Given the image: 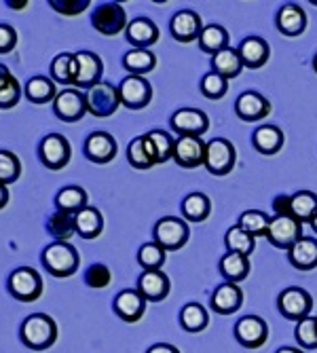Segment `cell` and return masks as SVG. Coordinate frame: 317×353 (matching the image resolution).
I'll use <instances>...</instances> for the list:
<instances>
[{
    "instance_id": "obj_15",
    "label": "cell",
    "mask_w": 317,
    "mask_h": 353,
    "mask_svg": "<svg viewBox=\"0 0 317 353\" xmlns=\"http://www.w3.org/2000/svg\"><path fill=\"white\" fill-rule=\"evenodd\" d=\"M170 125H172V130L180 136H201L207 132L209 119L205 112H201L197 108H182V110L172 114Z\"/></svg>"
},
{
    "instance_id": "obj_5",
    "label": "cell",
    "mask_w": 317,
    "mask_h": 353,
    "mask_svg": "<svg viewBox=\"0 0 317 353\" xmlns=\"http://www.w3.org/2000/svg\"><path fill=\"white\" fill-rule=\"evenodd\" d=\"M235 146L225 140V138H216L205 144V170L212 176H227L235 168Z\"/></svg>"
},
{
    "instance_id": "obj_2",
    "label": "cell",
    "mask_w": 317,
    "mask_h": 353,
    "mask_svg": "<svg viewBox=\"0 0 317 353\" xmlns=\"http://www.w3.org/2000/svg\"><path fill=\"white\" fill-rule=\"evenodd\" d=\"M43 265L53 277H70L81 265V256L68 241H57L43 250Z\"/></svg>"
},
{
    "instance_id": "obj_33",
    "label": "cell",
    "mask_w": 317,
    "mask_h": 353,
    "mask_svg": "<svg viewBox=\"0 0 317 353\" xmlns=\"http://www.w3.org/2000/svg\"><path fill=\"white\" fill-rule=\"evenodd\" d=\"M25 98L34 104H47L57 98L55 83L47 77H32L25 83Z\"/></svg>"
},
{
    "instance_id": "obj_49",
    "label": "cell",
    "mask_w": 317,
    "mask_h": 353,
    "mask_svg": "<svg viewBox=\"0 0 317 353\" xmlns=\"http://www.w3.org/2000/svg\"><path fill=\"white\" fill-rule=\"evenodd\" d=\"M85 281H87V285H89V288H93V290H102V288L110 285V281H112V273H110V269H108L106 265L95 263V265H91V267L87 269V273H85Z\"/></svg>"
},
{
    "instance_id": "obj_18",
    "label": "cell",
    "mask_w": 317,
    "mask_h": 353,
    "mask_svg": "<svg viewBox=\"0 0 317 353\" xmlns=\"http://www.w3.org/2000/svg\"><path fill=\"white\" fill-rule=\"evenodd\" d=\"M235 112L241 121L247 123H256L260 119H265L271 112V104L267 98H263L256 91H245L241 93L237 102H235Z\"/></svg>"
},
{
    "instance_id": "obj_47",
    "label": "cell",
    "mask_w": 317,
    "mask_h": 353,
    "mask_svg": "<svg viewBox=\"0 0 317 353\" xmlns=\"http://www.w3.org/2000/svg\"><path fill=\"white\" fill-rule=\"evenodd\" d=\"M294 336L300 347L305 349H317V317H305L296 324Z\"/></svg>"
},
{
    "instance_id": "obj_58",
    "label": "cell",
    "mask_w": 317,
    "mask_h": 353,
    "mask_svg": "<svg viewBox=\"0 0 317 353\" xmlns=\"http://www.w3.org/2000/svg\"><path fill=\"white\" fill-rule=\"evenodd\" d=\"M313 68H315V72H317V53H315V57H313Z\"/></svg>"
},
{
    "instance_id": "obj_46",
    "label": "cell",
    "mask_w": 317,
    "mask_h": 353,
    "mask_svg": "<svg viewBox=\"0 0 317 353\" xmlns=\"http://www.w3.org/2000/svg\"><path fill=\"white\" fill-rule=\"evenodd\" d=\"M21 174V163L17 154L9 150H0V184H13Z\"/></svg>"
},
{
    "instance_id": "obj_45",
    "label": "cell",
    "mask_w": 317,
    "mask_h": 353,
    "mask_svg": "<svg viewBox=\"0 0 317 353\" xmlns=\"http://www.w3.org/2000/svg\"><path fill=\"white\" fill-rule=\"evenodd\" d=\"M138 263L146 269V271H156L161 269L165 263V250L158 245L156 241H148L138 250Z\"/></svg>"
},
{
    "instance_id": "obj_41",
    "label": "cell",
    "mask_w": 317,
    "mask_h": 353,
    "mask_svg": "<svg viewBox=\"0 0 317 353\" xmlns=\"http://www.w3.org/2000/svg\"><path fill=\"white\" fill-rule=\"evenodd\" d=\"M123 66L136 77H142L150 72L156 66V57L148 49H134L130 53H125L123 57Z\"/></svg>"
},
{
    "instance_id": "obj_59",
    "label": "cell",
    "mask_w": 317,
    "mask_h": 353,
    "mask_svg": "<svg viewBox=\"0 0 317 353\" xmlns=\"http://www.w3.org/2000/svg\"><path fill=\"white\" fill-rule=\"evenodd\" d=\"M315 5H317V0H315Z\"/></svg>"
},
{
    "instance_id": "obj_50",
    "label": "cell",
    "mask_w": 317,
    "mask_h": 353,
    "mask_svg": "<svg viewBox=\"0 0 317 353\" xmlns=\"http://www.w3.org/2000/svg\"><path fill=\"white\" fill-rule=\"evenodd\" d=\"M57 13H61V15H79V13H83L91 3L89 0H51L49 3Z\"/></svg>"
},
{
    "instance_id": "obj_22",
    "label": "cell",
    "mask_w": 317,
    "mask_h": 353,
    "mask_svg": "<svg viewBox=\"0 0 317 353\" xmlns=\"http://www.w3.org/2000/svg\"><path fill=\"white\" fill-rule=\"evenodd\" d=\"M243 303V292L237 283H222L218 285L212 294V309L220 315H231L235 313Z\"/></svg>"
},
{
    "instance_id": "obj_34",
    "label": "cell",
    "mask_w": 317,
    "mask_h": 353,
    "mask_svg": "<svg viewBox=\"0 0 317 353\" xmlns=\"http://www.w3.org/2000/svg\"><path fill=\"white\" fill-rule=\"evenodd\" d=\"M199 47L201 51L216 55L218 51L227 49L229 47V32L218 26V23H209L201 30V37H199Z\"/></svg>"
},
{
    "instance_id": "obj_42",
    "label": "cell",
    "mask_w": 317,
    "mask_h": 353,
    "mask_svg": "<svg viewBox=\"0 0 317 353\" xmlns=\"http://www.w3.org/2000/svg\"><path fill=\"white\" fill-rule=\"evenodd\" d=\"M292 216L300 222H309L317 216V195L311 190H300L292 195Z\"/></svg>"
},
{
    "instance_id": "obj_31",
    "label": "cell",
    "mask_w": 317,
    "mask_h": 353,
    "mask_svg": "<svg viewBox=\"0 0 317 353\" xmlns=\"http://www.w3.org/2000/svg\"><path fill=\"white\" fill-rule=\"evenodd\" d=\"M47 231L57 239V241H68L76 233V214L57 210L55 214L49 216L47 220Z\"/></svg>"
},
{
    "instance_id": "obj_14",
    "label": "cell",
    "mask_w": 317,
    "mask_h": 353,
    "mask_svg": "<svg viewBox=\"0 0 317 353\" xmlns=\"http://www.w3.org/2000/svg\"><path fill=\"white\" fill-rule=\"evenodd\" d=\"M174 161L180 168H199L205 163V144L199 136H178L174 142Z\"/></svg>"
},
{
    "instance_id": "obj_48",
    "label": "cell",
    "mask_w": 317,
    "mask_h": 353,
    "mask_svg": "<svg viewBox=\"0 0 317 353\" xmlns=\"http://www.w3.org/2000/svg\"><path fill=\"white\" fill-rule=\"evenodd\" d=\"M229 89V81L225 77H220L218 72H209L201 79V93L207 100H220L225 98V93Z\"/></svg>"
},
{
    "instance_id": "obj_30",
    "label": "cell",
    "mask_w": 317,
    "mask_h": 353,
    "mask_svg": "<svg viewBox=\"0 0 317 353\" xmlns=\"http://www.w3.org/2000/svg\"><path fill=\"white\" fill-rule=\"evenodd\" d=\"M144 138H146V146H148V150H150V154L154 159V165L156 163H165V161H170V159H174V142L176 140H172L167 132L152 130Z\"/></svg>"
},
{
    "instance_id": "obj_36",
    "label": "cell",
    "mask_w": 317,
    "mask_h": 353,
    "mask_svg": "<svg viewBox=\"0 0 317 353\" xmlns=\"http://www.w3.org/2000/svg\"><path fill=\"white\" fill-rule=\"evenodd\" d=\"M76 72H79V63H76V55L72 53H59L51 63V77L61 85H72L76 81Z\"/></svg>"
},
{
    "instance_id": "obj_57",
    "label": "cell",
    "mask_w": 317,
    "mask_h": 353,
    "mask_svg": "<svg viewBox=\"0 0 317 353\" xmlns=\"http://www.w3.org/2000/svg\"><path fill=\"white\" fill-rule=\"evenodd\" d=\"M311 227H313V229H315V231H317V216H315V218H313V220H311Z\"/></svg>"
},
{
    "instance_id": "obj_29",
    "label": "cell",
    "mask_w": 317,
    "mask_h": 353,
    "mask_svg": "<svg viewBox=\"0 0 317 353\" xmlns=\"http://www.w3.org/2000/svg\"><path fill=\"white\" fill-rule=\"evenodd\" d=\"M220 273L229 283H239L249 275V261L247 256L227 252L220 261Z\"/></svg>"
},
{
    "instance_id": "obj_19",
    "label": "cell",
    "mask_w": 317,
    "mask_h": 353,
    "mask_svg": "<svg viewBox=\"0 0 317 353\" xmlns=\"http://www.w3.org/2000/svg\"><path fill=\"white\" fill-rule=\"evenodd\" d=\"M170 277L161 271H144L138 279V290L140 294L150 301V303H158V301H165L170 294Z\"/></svg>"
},
{
    "instance_id": "obj_44",
    "label": "cell",
    "mask_w": 317,
    "mask_h": 353,
    "mask_svg": "<svg viewBox=\"0 0 317 353\" xmlns=\"http://www.w3.org/2000/svg\"><path fill=\"white\" fill-rule=\"evenodd\" d=\"M127 159H130V163L136 168V170H148L154 165V159L146 146V138L144 136H138L132 140V144L127 146Z\"/></svg>"
},
{
    "instance_id": "obj_28",
    "label": "cell",
    "mask_w": 317,
    "mask_h": 353,
    "mask_svg": "<svg viewBox=\"0 0 317 353\" xmlns=\"http://www.w3.org/2000/svg\"><path fill=\"white\" fill-rule=\"evenodd\" d=\"M252 144L263 154H275L283 146V134L275 125H260L252 136Z\"/></svg>"
},
{
    "instance_id": "obj_53",
    "label": "cell",
    "mask_w": 317,
    "mask_h": 353,
    "mask_svg": "<svg viewBox=\"0 0 317 353\" xmlns=\"http://www.w3.org/2000/svg\"><path fill=\"white\" fill-rule=\"evenodd\" d=\"M146 353H180L174 345H167V343H158V345H152Z\"/></svg>"
},
{
    "instance_id": "obj_4",
    "label": "cell",
    "mask_w": 317,
    "mask_h": 353,
    "mask_svg": "<svg viewBox=\"0 0 317 353\" xmlns=\"http://www.w3.org/2000/svg\"><path fill=\"white\" fill-rule=\"evenodd\" d=\"M85 102H87V112L104 119V117H110L116 112V108L121 106V95H119V89H114L110 83L102 81L95 87L87 89Z\"/></svg>"
},
{
    "instance_id": "obj_52",
    "label": "cell",
    "mask_w": 317,
    "mask_h": 353,
    "mask_svg": "<svg viewBox=\"0 0 317 353\" xmlns=\"http://www.w3.org/2000/svg\"><path fill=\"white\" fill-rule=\"evenodd\" d=\"M275 216H292V195H277L273 199Z\"/></svg>"
},
{
    "instance_id": "obj_17",
    "label": "cell",
    "mask_w": 317,
    "mask_h": 353,
    "mask_svg": "<svg viewBox=\"0 0 317 353\" xmlns=\"http://www.w3.org/2000/svg\"><path fill=\"white\" fill-rule=\"evenodd\" d=\"M76 63H79V72H76V81L74 85L79 89H91L98 83H102V59L91 53V51H79L76 53Z\"/></svg>"
},
{
    "instance_id": "obj_13",
    "label": "cell",
    "mask_w": 317,
    "mask_h": 353,
    "mask_svg": "<svg viewBox=\"0 0 317 353\" xmlns=\"http://www.w3.org/2000/svg\"><path fill=\"white\" fill-rule=\"evenodd\" d=\"M53 112L55 117H59L61 121L66 123H74L81 121L87 112V102H85V95L72 87L68 89H61L57 93V98L53 100Z\"/></svg>"
},
{
    "instance_id": "obj_55",
    "label": "cell",
    "mask_w": 317,
    "mask_h": 353,
    "mask_svg": "<svg viewBox=\"0 0 317 353\" xmlns=\"http://www.w3.org/2000/svg\"><path fill=\"white\" fill-rule=\"evenodd\" d=\"M277 353H305V351H300V349H296V347H281Z\"/></svg>"
},
{
    "instance_id": "obj_16",
    "label": "cell",
    "mask_w": 317,
    "mask_h": 353,
    "mask_svg": "<svg viewBox=\"0 0 317 353\" xmlns=\"http://www.w3.org/2000/svg\"><path fill=\"white\" fill-rule=\"evenodd\" d=\"M201 17L190 11V9H184V11H178L174 17H172V23H170V32L172 37L178 41V43H193V41H199L201 37Z\"/></svg>"
},
{
    "instance_id": "obj_6",
    "label": "cell",
    "mask_w": 317,
    "mask_h": 353,
    "mask_svg": "<svg viewBox=\"0 0 317 353\" xmlns=\"http://www.w3.org/2000/svg\"><path fill=\"white\" fill-rule=\"evenodd\" d=\"M91 23L93 28L100 32V34L106 37H116L123 30H127V13L119 3H102L95 7L93 15H91Z\"/></svg>"
},
{
    "instance_id": "obj_25",
    "label": "cell",
    "mask_w": 317,
    "mask_h": 353,
    "mask_svg": "<svg viewBox=\"0 0 317 353\" xmlns=\"http://www.w3.org/2000/svg\"><path fill=\"white\" fill-rule=\"evenodd\" d=\"M277 28L285 37H298L307 28V15L298 5H283L277 13Z\"/></svg>"
},
{
    "instance_id": "obj_51",
    "label": "cell",
    "mask_w": 317,
    "mask_h": 353,
    "mask_svg": "<svg viewBox=\"0 0 317 353\" xmlns=\"http://www.w3.org/2000/svg\"><path fill=\"white\" fill-rule=\"evenodd\" d=\"M17 45V32L9 23H0V55L11 53Z\"/></svg>"
},
{
    "instance_id": "obj_24",
    "label": "cell",
    "mask_w": 317,
    "mask_h": 353,
    "mask_svg": "<svg viewBox=\"0 0 317 353\" xmlns=\"http://www.w3.org/2000/svg\"><path fill=\"white\" fill-rule=\"evenodd\" d=\"M237 53L243 61V68H249V70H258L269 61V45L258 37H249L241 41Z\"/></svg>"
},
{
    "instance_id": "obj_27",
    "label": "cell",
    "mask_w": 317,
    "mask_h": 353,
    "mask_svg": "<svg viewBox=\"0 0 317 353\" xmlns=\"http://www.w3.org/2000/svg\"><path fill=\"white\" fill-rule=\"evenodd\" d=\"M212 68H214V72H218L220 77H225L229 81V79H235L241 74L243 61H241L237 49L227 47V49L218 51L216 55H212Z\"/></svg>"
},
{
    "instance_id": "obj_26",
    "label": "cell",
    "mask_w": 317,
    "mask_h": 353,
    "mask_svg": "<svg viewBox=\"0 0 317 353\" xmlns=\"http://www.w3.org/2000/svg\"><path fill=\"white\" fill-rule=\"evenodd\" d=\"M290 265L300 269V271H311L317 267V239L313 237H303L298 239L290 250Z\"/></svg>"
},
{
    "instance_id": "obj_54",
    "label": "cell",
    "mask_w": 317,
    "mask_h": 353,
    "mask_svg": "<svg viewBox=\"0 0 317 353\" xmlns=\"http://www.w3.org/2000/svg\"><path fill=\"white\" fill-rule=\"evenodd\" d=\"M7 203H9V188L5 184H0V210L7 208Z\"/></svg>"
},
{
    "instance_id": "obj_9",
    "label": "cell",
    "mask_w": 317,
    "mask_h": 353,
    "mask_svg": "<svg viewBox=\"0 0 317 353\" xmlns=\"http://www.w3.org/2000/svg\"><path fill=\"white\" fill-rule=\"evenodd\" d=\"M267 239L279 250H290L298 239H303V222L294 216H275L271 218Z\"/></svg>"
},
{
    "instance_id": "obj_39",
    "label": "cell",
    "mask_w": 317,
    "mask_h": 353,
    "mask_svg": "<svg viewBox=\"0 0 317 353\" xmlns=\"http://www.w3.org/2000/svg\"><path fill=\"white\" fill-rule=\"evenodd\" d=\"M55 203L59 210L70 212V214H79L81 210L87 208V192L81 186H66L57 192Z\"/></svg>"
},
{
    "instance_id": "obj_32",
    "label": "cell",
    "mask_w": 317,
    "mask_h": 353,
    "mask_svg": "<svg viewBox=\"0 0 317 353\" xmlns=\"http://www.w3.org/2000/svg\"><path fill=\"white\" fill-rule=\"evenodd\" d=\"M102 231H104V218L100 210L85 208L76 214V233L83 239H95V237H100Z\"/></svg>"
},
{
    "instance_id": "obj_11",
    "label": "cell",
    "mask_w": 317,
    "mask_h": 353,
    "mask_svg": "<svg viewBox=\"0 0 317 353\" xmlns=\"http://www.w3.org/2000/svg\"><path fill=\"white\" fill-rule=\"evenodd\" d=\"M277 307L283 317L300 322V319L309 317V313L313 309V299L307 290H303V288H285L277 299Z\"/></svg>"
},
{
    "instance_id": "obj_8",
    "label": "cell",
    "mask_w": 317,
    "mask_h": 353,
    "mask_svg": "<svg viewBox=\"0 0 317 353\" xmlns=\"http://www.w3.org/2000/svg\"><path fill=\"white\" fill-rule=\"evenodd\" d=\"M119 95L123 106H127L130 110H142L152 100V87L144 77L127 74L119 85Z\"/></svg>"
},
{
    "instance_id": "obj_43",
    "label": "cell",
    "mask_w": 317,
    "mask_h": 353,
    "mask_svg": "<svg viewBox=\"0 0 317 353\" xmlns=\"http://www.w3.org/2000/svg\"><path fill=\"white\" fill-rule=\"evenodd\" d=\"M225 245L229 252H235V254H241V256H249L254 252V237L247 235L239 224H235V227H231L225 235Z\"/></svg>"
},
{
    "instance_id": "obj_12",
    "label": "cell",
    "mask_w": 317,
    "mask_h": 353,
    "mask_svg": "<svg viewBox=\"0 0 317 353\" xmlns=\"http://www.w3.org/2000/svg\"><path fill=\"white\" fill-rule=\"evenodd\" d=\"M269 328L267 322L258 315H245L235 326V339L245 349H258L267 343Z\"/></svg>"
},
{
    "instance_id": "obj_20",
    "label": "cell",
    "mask_w": 317,
    "mask_h": 353,
    "mask_svg": "<svg viewBox=\"0 0 317 353\" xmlns=\"http://www.w3.org/2000/svg\"><path fill=\"white\" fill-rule=\"evenodd\" d=\"M112 309L121 319L134 324L138 319H142V315L146 311V299L140 294V290H123L116 294Z\"/></svg>"
},
{
    "instance_id": "obj_35",
    "label": "cell",
    "mask_w": 317,
    "mask_h": 353,
    "mask_svg": "<svg viewBox=\"0 0 317 353\" xmlns=\"http://www.w3.org/2000/svg\"><path fill=\"white\" fill-rule=\"evenodd\" d=\"M21 98V87L19 81L9 72L5 63H0V108H13Z\"/></svg>"
},
{
    "instance_id": "obj_40",
    "label": "cell",
    "mask_w": 317,
    "mask_h": 353,
    "mask_svg": "<svg viewBox=\"0 0 317 353\" xmlns=\"http://www.w3.org/2000/svg\"><path fill=\"white\" fill-rule=\"evenodd\" d=\"M239 227L252 235V237H267L269 233V224H271V218L265 214V212H258V210H247L239 216Z\"/></svg>"
},
{
    "instance_id": "obj_1",
    "label": "cell",
    "mask_w": 317,
    "mask_h": 353,
    "mask_svg": "<svg viewBox=\"0 0 317 353\" xmlns=\"http://www.w3.org/2000/svg\"><path fill=\"white\" fill-rule=\"evenodd\" d=\"M19 336L28 349L45 351L57 341V324L47 313H32L21 322Z\"/></svg>"
},
{
    "instance_id": "obj_38",
    "label": "cell",
    "mask_w": 317,
    "mask_h": 353,
    "mask_svg": "<svg viewBox=\"0 0 317 353\" xmlns=\"http://www.w3.org/2000/svg\"><path fill=\"white\" fill-rule=\"evenodd\" d=\"M180 324L186 332H201L209 324V315L199 303H188L180 311Z\"/></svg>"
},
{
    "instance_id": "obj_37",
    "label": "cell",
    "mask_w": 317,
    "mask_h": 353,
    "mask_svg": "<svg viewBox=\"0 0 317 353\" xmlns=\"http://www.w3.org/2000/svg\"><path fill=\"white\" fill-rule=\"evenodd\" d=\"M209 212H212V203L203 192H190L182 201V214L188 222H203L207 220Z\"/></svg>"
},
{
    "instance_id": "obj_10",
    "label": "cell",
    "mask_w": 317,
    "mask_h": 353,
    "mask_svg": "<svg viewBox=\"0 0 317 353\" xmlns=\"http://www.w3.org/2000/svg\"><path fill=\"white\" fill-rule=\"evenodd\" d=\"M39 154H41V161H43L45 168L55 170V172L63 170V168L68 165L70 154H72L70 142L63 136H59V134H49V136L43 138Z\"/></svg>"
},
{
    "instance_id": "obj_21",
    "label": "cell",
    "mask_w": 317,
    "mask_h": 353,
    "mask_svg": "<svg viewBox=\"0 0 317 353\" xmlns=\"http://www.w3.org/2000/svg\"><path fill=\"white\" fill-rule=\"evenodd\" d=\"M85 154L93 163H110L116 157V140L106 132H95L85 142Z\"/></svg>"
},
{
    "instance_id": "obj_7",
    "label": "cell",
    "mask_w": 317,
    "mask_h": 353,
    "mask_svg": "<svg viewBox=\"0 0 317 353\" xmlns=\"http://www.w3.org/2000/svg\"><path fill=\"white\" fill-rule=\"evenodd\" d=\"M154 241L161 245L165 252L180 250L188 241V227L186 222L176 216H165L154 224Z\"/></svg>"
},
{
    "instance_id": "obj_23",
    "label": "cell",
    "mask_w": 317,
    "mask_h": 353,
    "mask_svg": "<svg viewBox=\"0 0 317 353\" xmlns=\"http://www.w3.org/2000/svg\"><path fill=\"white\" fill-rule=\"evenodd\" d=\"M125 34H127V43H132L136 49H146L158 41V28L152 19L138 17L127 26Z\"/></svg>"
},
{
    "instance_id": "obj_56",
    "label": "cell",
    "mask_w": 317,
    "mask_h": 353,
    "mask_svg": "<svg viewBox=\"0 0 317 353\" xmlns=\"http://www.w3.org/2000/svg\"><path fill=\"white\" fill-rule=\"evenodd\" d=\"M7 5H9L11 9H23V7H28V3H17V5H15V3H7Z\"/></svg>"
},
{
    "instance_id": "obj_3",
    "label": "cell",
    "mask_w": 317,
    "mask_h": 353,
    "mask_svg": "<svg viewBox=\"0 0 317 353\" xmlns=\"http://www.w3.org/2000/svg\"><path fill=\"white\" fill-rule=\"evenodd\" d=\"M43 277L37 269L32 267H19L9 275V292L13 299L21 303H34L43 294Z\"/></svg>"
}]
</instances>
